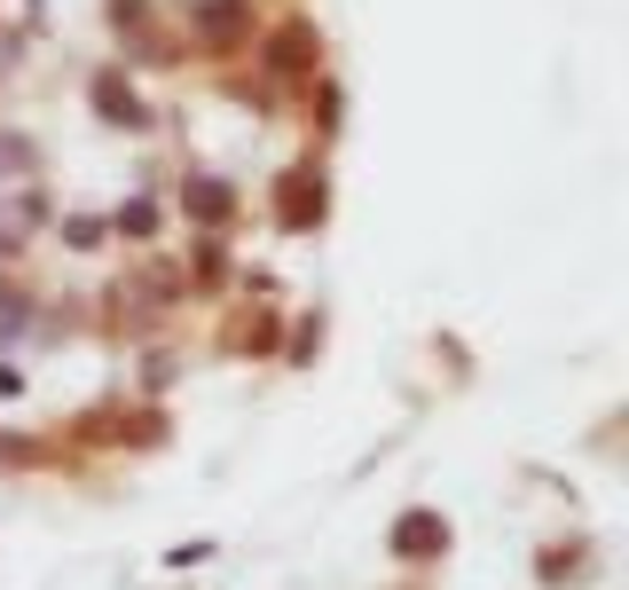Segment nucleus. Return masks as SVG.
I'll return each instance as SVG.
<instances>
[{
  "mask_svg": "<svg viewBox=\"0 0 629 590\" xmlns=\"http://www.w3.org/2000/svg\"><path fill=\"white\" fill-rule=\"evenodd\" d=\"M394 551H402V559L448 551V520H440V512H402V520H394Z\"/></svg>",
  "mask_w": 629,
  "mask_h": 590,
  "instance_id": "2",
  "label": "nucleus"
},
{
  "mask_svg": "<svg viewBox=\"0 0 629 590\" xmlns=\"http://www.w3.org/2000/svg\"><path fill=\"white\" fill-rule=\"evenodd\" d=\"M267 55H276L284 71H300V63H315V32H307V24H284V40L267 48Z\"/></svg>",
  "mask_w": 629,
  "mask_h": 590,
  "instance_id": "5",
  "label": "nucleus"
},
{
  "mask_svg": "<svg viewBox=\"0 0 629 590\" xmlns=\"http://www.w3.org/2000/svg\"><path fill=\"white\" fill-rule=\"evenodd\" d=\"M119 228H126V236H150V228H158V205H150V197L119 205Z\"/></svg>",
  "mask_w": 629,
  "mask_h": 590,
  "instance_id": "6",
  "label": "nucleus"
},
{
  "mask_svg": "<svg viewBox=\"0 0 629 590\" xmlns=\"http://www.w3.org/2000/svg\"><path fill=\"white\" fill-rule=\"evenodd\" d=\"M197 24H205L213 48H229V40H244L236 24H252V17H244V0H213V9H197Z\"/></svg>",
  "mask_w": 629,
  "mask_h": 590,
  "instance_id": "4",
  "label": "nucleus"
},
{
  "mask_svg": "<svg viewBox=\"0 0 629 590\" xmlns=\"http://www.w3.org/2000/svg\"><path fill=\"white\" fill-rule=\"evenodd\" d=\"M276 213H284V228H315L323 221V174L315 165H292V174L276 182Z\"/></svg>",
  "mask_w": 629,
  "mask_h": 590,
  "instance_id": "1",
  "label": "nucleus"
},
{
  "mask_svg": "<svg viewBox=\"0 0 629 590\" xmlns=\"http://www.w3.org/2000/svg\"><path fill=\"white\" fill-rule=\"evenodd\" d=\"M182 205H190L205 228H229V213H236V190H229V182H190V190H182Z\"/></svg>",
  "mask_w": 629,
  "mask_h": 590,
  "instance_id": "3",
  "label": "nucleus"
}]
</instances>
